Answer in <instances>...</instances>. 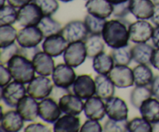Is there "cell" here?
I'll use <instances>...</instances> for the list:
<instances>
[{
    "instance_id": "obj_1",
    "label": "cell",
    "mask_w": 159,
    "mask_h": 132,
    "mask_svg": "<svg viewBox=\"0 0 159 132\" xmlns=\"http://www.w3.org/2000/svg\"><path fill=\"white\" fill-rule=\"evenodd\" d=\"M130 23L124 19H113L107 21L102 33V39L108 47L119 48L129 44V26Z\"/></svg>"
},
{
    "instance_id": "obj_2",
    "label": "cell",
    "mask_w": 159,
    "mask_h": 132,
    "mask_svg": "<svg viewBox=\"0 0 159 132\" xmlns=\"http://www.w3.org/2000/svg\"><path fill=\"white\" fill-rule=\"evenodd\" d=\"M7 68L14 80L28 84L35 77V69L32 61L21 54H16L7 63Z\"/></svg>"
},
{
    "instance_id": "obj_3",
    "label": "cell",
    "mask_w": 159,
    "mask_h": 132,
    "mask_svg": "<svg viewBox=\"0 0 159 132\" xmlns=\"http://www.w3.org/2000/svg\"><path fill=\"white\" fill-rule=\"evenodd\" d=\"M54 84L48 76H36L28 83L26 90L27 94L37 100H42L48 97L52 92Z\"/></svg>"
},
{
    "instance_id": "obj_4",
    "label": "cell",
    "mask_w": 159,
    "mask_h": 132,
    "mask_svg": "<svg viewBox=\"0 0 159 132\" xmlns=\"http://www.w3.org/2000/svg\"><path fill=\"white\" fill-rule=\"evenodd\" d=\"M1 89L2 100L11 108H16L20 99L27 94V90L24 84L16 80L10 82Z\"/></svg>"
},
{
    "instance_id": "obj_5",
    "label": "cell",
    "mask_w": 159,
    "mask_h": 132,
    "mask_svg": "<svg viewBox=\"0 0 159 132\" xmlns=\"http://www.w3.org/2000/svg\"><path fill=\"white\" fill-rule=\"evenodd\" d=\"M43 16L40 7L32 2L19 9L17 23L23 27L37 26Z\"/></svg>"
},
{
    "instance_id": "obj_6",
    "label": "cell",
    "mask_w": 159,
    "mask_h": 132,
    "mask_svg": "<svg viewBox=\"0 0 159 132\" xmlns=\"http://www.w3.org/2000/svg\"><path fill=\"white\" fill-rule=\"evenodd\" d=\"M154 29L153 26L146 20H137L129 26L130 40L135 43H147L152 38Z\"/></svg>"
},
{
    "instance_id": "obj_7",
    "label": "cell",
    "mask_w": 159,
    "mask_h": 132,
    "mask_svg": "<svg viewBox=\"0 0 159 132\" xmlns=\"http://www.w3.org/2000/svg\"><path fill=\"white\" fill-rule=\"evenodd\" d=\"M87 57L84 41H76L69 43L63 54L65 63L72 68H78L84 63Z\"/></svg>"
},
{
    "instance_id": "obj_8",
    "label": "cell",
    "mask_w": 159,
    "mask_h": 132,
    "mask_svg": "<svg viewBox=\"0 0 159 132\" xmlns=\"http://www.w3.org/2000/svg\"><path fill=\"white\" fill-rule=\"evenodd\" d=\"M68 43L84 41L89 35L85 22L81 20H72L68 22L62 27L60 33Z\"/></svg>"
},
{
    "instance_id": "obj_9",
    "label": "cell",
    "mask_w": 159,
    "mask_h": 132,
    "mask_svg": "<svg viewBox=\"0 0 159 132\" xmlns=\"http://www.w3.org/2000/svg\"><path fill=\"white\" fill-rule=\"evenodd\" d=\"M109 77L119 89H125L133 86L134 84L133 69L128 65H116L108 74Z\"/></svg>"
},
{
    "instance_id": "obj_10",
    "label": "cell",
    "mask_w": 159,
    "mask_h": 132,
    "mask_svg": "<svg viewBox=\"0 0 159 132\" xmlns=\"http://www.w3.org/2000/svg\"><path fill=\"white\" fill-rule=\"evenodd\" d=\"M73 68L66 63H61L56 65L51 75L54 85L66 89L72 86L77 78Z\"/></svg>"
},
{
    "instance_id": "obj_11",
    "label": "cell",
    "mask_w": 159,
    "mask_h": 132,
    "mask_svg": "<svg viewBox=\"0 0 159 132\" xmlns=\"http://www.w3.org/2000/svg\"><path fill=\"white\" fill-rule=\"evenodd\" d=\"M43 38L44 37L38 26H26L18 31L16 41L20 47L31 48L38 46L43 41Z\"/></svg>"
},
{
    "instance_id": "obj_12",
    "label": "cell",
    "mask_w": 159,
    "mask_h": 132,
    "mask_svg": "<svg viewBox=\"0 0 159 132\" xmlns=\"http://www.w3.org/2000/svg\"><path fill=\"white\" fill-rule=\"evenodd\" d=\"M61 113L58 102L51 97H47L39 102V116L45 122L54 124Z\"/></svg>"
},
{
    "instance_id": "obj_13",
    "label": "cell",
    "mask_w": 159,
    "mask_h": 132,
    "mask_svg": "<svg viewBox=\"0 0 159 132\" xmlns=\"http://www.w3.org/2000/svg\"><path fill=\"white\" fill-rule=\"evenodd\" d=\"M72 92L81 99H89L96 95V82L90 75L77 76L72 85Z\"/></svg>"
},
{
    "instance_id": "obj_14",
    "label": "cell",
    "mask_w": 159,
    "mask_h": 132,
    "mask_svg": "<svg viewBox=\"0 0 159 132\" xmlns=\"http://www.w3.org/2000/svg\"><path fill=\"white\" fill-rule=\"evenodd\" d=\"M107 116L115 121H127L128 117V107L124 99L118 96H113L106 100Z\"/></svg>"
},
{
    "instance_id": "obj_15",
    "label": "cell",
    "mask_w": 159,
    "mask_h": 132,
    "mask_svg": "<svg viewBox=\"0 0 159 132\" xmlns=\"http://www.w3.org/2000/svg\"><path fill=\"white\" fill-rule=\"evenodd\" d=\"M16 109L25 121L31 122L39 116V102L28 94L20 99Z\"/></svg>"
},
{
    "instance_id": "obj_16",
    "label": "cell",
    "mask_w": 159,
    "mask_h": 132,
    "mask_svg": "<svg viewBox=\"0 0 159 132\" xmlns=\"http://www.w3.org/2000/svg\"><path fill=\"white\" fill-rule=\"evenodd\" d=\"M68 44L69 43L61 34H57L46 37L42 43V48L51 57H58L64 54Z\"/></svg>"
},
{
    "instance_id": "obj_17",
    "label": "cell",
    "mask_w": 159,
    "mask_h": 132,
    "mask_svg": "<svg viewBox=\"0 0 159 132\" xmlns=\"http://www.w3.org/2000/svg\"><path fill=\"white\" fill-rule=\"evenodd\" d=\"M84 113L88 119L101 121L107 115L106 103L100 97L93 96L86 99L84 105Z\"/></svg>"
},
{
    "instance_id": "obj_18",
    "label": "cell",
    "mask_w": 159,
    "mask_h": 132,
    "mask_svg": "<svg viewBox=\"0 0 159 132\" xmlns=\"http://www.w3.org/2000/svg\"><path fill=\"white\" fill-rule=\"evenodd\" d=\"M59 107L62 113L65 114H70L78 116L84 111L85 102H82V99L72 93L64 95L58 101Z\"/></svg>"
},
{
    "instance_id": "obj_19",
    "label": "cell",
    "mask_w": 159,
    "mask_h": 132,
    "mask_svg": "<svg viewBox=\"0 0 159 132\" xmlns=\"http://www.w3.org/2000/svg\"><path fill=\"white\" fill-rule=\"evenodd\" d=\"M24 120L16 110H10L1 115V130L9 132L20 131L24 127Z\"/></svg>"
},
{
    "instance_id": "obj_20",
    "label": "cell",
    "mask_w": 159,
    "mask_h": 132,
    "mask_svg": "<svg viewBox=\"0 0 159 132\" xmlns=\"http://www.w3.org/2000/svg\"><path fill=\"white\" fill-rule=\"evenodd\" d=\"M32 62L35 71L40 75H51L55 68L53 57L44 51L37 53L33 58Z\"/></svg>"
},
{
    "instance_id": "obj_21",
    "label": "cell",
    "mask_w": 159,
    "mask_h": 132,
    "mask_svg": "<svg viewBox=\"0 0 159 132\" xmlns=\"http://www.w3.org/2000/svg\"><path fill=\"white\" fill-rule=\"evenodd\" d=\"M155 3L152 0H130V12L138 20H149L152 17Z\"/></svg>"
},
{
    "instance_id": "obj_22",
    "label": "cell",
    "mask_w": 159,
    "mask_h": 132,
    "mask_svg": "<svg viewBox=\"0 0 159 132\" xmlns=\"http://www.w3.org/2000/svg\"><path fill=\"white\" fill-rule=\"evenodd\" d=\"M85 8L88 13L101 19L109 18L113 12V5L108 0H88Z\"/></svg>"
},
{
    "instance_id": "obj_23",
    "label": "cell",
    "mask_w": 159,
    "mask_h": 132,
    "mask_svg": "<svg viewBox=\"0 0 159 132\" xmlns=\"http://www.w3.org/2000/svg\"><path fill=\"white\" fill-rule=\"evenodd\" d=\"M96 95L103 100H107L114 96L115 85L108 75H98L95 77Z\"/></svg>"
},
{
    "instance_id": "obj_24",
    "label": "cell",
    "mask_w": 159,
    "mask_h": 132,
    "mask_svg": "<svg viewBox=\"0 0 159 132\" xmlns=\"http://www.w3.org/2000/svg\"><path fill=\"white\" fill-rule=\"evenodd\" d=\"M80 119L75 115H63L54 124V131L55 132H78L80 131Z\"/></svg>"
},
{
    "instance_id": "obj_25",
    "label": "cell",
    "mask_w": 159,
    "mask_h": 132,
    "mask_svg": "<svg viewBox=\"0 0 159 132\" xmlns=\"http://www.w3.org/2000/svg\"><path fill=\"white\" fill-rule=\"evenodd\" d=\"M154 50L155 48L148 43H136L132 47L133 60L138 64L151 65V59Z\"/></svg>"
},
{
    "instance_id": "obj_26",
    "label": "cell",
    "mask_w": 159,
    "mask_h": 132,
    "mask_svg": "<svg viewBox=\"0 0 159 132\" xmlns=\"http://www.w3.org/2000/svg\"><path fill=\"white\" fill-rule=\"evenodd\" d=\"M139 110L141 116L151 124L159 121V100L155 97L144 101Z\"/></svg>"
},
{
    "instance_id": "obj_27",
    "label": "cell",
    "mask_w": 159,
    "mask_h": 132,
    "mask_svg": "<svg viewBox=\"0 0 159 132\" xmlns=\"http://www.w3.org/2000/svg\"><path fill=\"white\" fill-rule=\"evenodd\" d=\"M93 68L99 75H108L115 66L114 61L111 54L103 52L93 57Z\"/></svg>"
},
{
    "instance_id": "obj_28",
    "label": "cell",
    "mask_w": 159,
    "mask_h": 132,
    "mask_svg": "<svg viewBox=\"0 0 159 132\" xmlns=\"http://www.w3.org/2000/svg\"><path fill=\"white\" fill-rule=\"evenodd\" d=\"M134 84L138 86H147L152 84L154 79L153 71L148 65L138 64L133 68Z\"/></svg>"
},
{
    "instance_id": "obj_29",
    "label": "cell",
    "mask_w": 159,
    "mask_h": 132,
    "mask_svg": "<svg viewBox=\"0 0 159 132\" xmlns=\"http://www.w3.org/2000/svg\"><path fill=\"white\" fill-rule=\"evenodd\" d=\"M85 49H86L87 57L89 58H93L105 50V41L102 39V35H93L90 34L84 40Z\"/></svg>"
},
{
    "instance_id": "obj_30",
    "label": "cell",
    "mask_w": 159,
    "mask_h": 132,
    "mask_svg": "<svg viewBox=\"0 0 159 132\" xmlns=\"http://www.w3.org/2000/svg\"><path fill=\"white\" fill-rule=\"evenodd\" d=\"M152 92L151 87L147 86H138L136 85L135 88L133 89L130 96V103L134 107L139 109L143 102L147 99L152 97Z\"/></svg>"
},
{
    "instance_id": "obj_31",
    "label": "cell",
    "mask_w": 159,
    "mask_h": 132,
    "mask_svg": "<svg viewBox=\"0 0 159 132\" xmlns=\"http://www.w3.org/2000/svg\"><path fill=\"white\" fill-rule=\"evenodd\" d=\"M110 54L113 57L115 65H129L133 60L132 47L130 44L119 48H113L110 51Z\"/></svg>"
},
{
    "instance_id": "obj_32",
    "label": "cell",
    "mask_w": 159,
    "mask_h": 132,
    "mask_svg": "<svg viewBox=\"0 0 159 132\" xmlns=\"http://www.w3.org/2000/svg\"><path fill=\"white\" fill-rule=\"evenodd\" d=\"M37 26L41 30L44 38L54 34H60L62 30L61 24L51 16H43Z\"/></svg>"
},
{
    "instance_id": "obj_33",
    "label": "cell",
    "mask_w": 159,
    "mask_h": 132,
    "mask_svg": "<svg viewBox=\"0 0 159 132\" xmlns=\"http://www.w3.org/2000/svg\"><path fill=\"white\" fill-rule=\"evenodd\" d=\"M107 19H101L88 13L85 16L84 22L89 34L102 35L104 26L107 23Z\"/></svg>"
},
{
    "instance_id": "obj_34",
    "label": "cell",
    "mask_w": 159,
    "mask_h": 132,
    "mask_svg": "<svg viewBox=\"0 0 159 132\" xmlns=\"http://www.w3.org/2000/svg\"><path fill=\"white\" fill-rule=\"evenodd\" d=\"M17 33L18 31L12 25H0V48L15 43Z\"/></svg>"
},
{
    "instance_id": "obj_35",
    "label": "cell",
    "mask_w": 159,
    "mask_h": 132,
    "mask_svg": "<svg viewBox=\"0 0 159 132\" xmlns=\"http://www.w3.org/2000/svg\"><path fill=\"white\" fill-rule=\"evenodd\" d=\"M11 5L0 7V25H12L17 22L18 11Z\"/></svg>"
},
{
    "instance_id": "obj_36",
    "label": "cell",
    "mask_w": 159,
    "mask_h": 132,
    "mask_svg": "<svg viewBox=\"0 0 159 132\" xmlns=\"http://www.w3.org/2000/svg\"><path fill=\"white\" fill-rule=\"evenodd\" d=\"M128 131L129 132H152V124L144 118L137 117L133 118L128 121Z\"/></svg>"
},
{
    "instance_id": "obj_37",
    "label": "cell",
    "mask_w": 159,
    "mask_h": 132,
    "mask_svg": "<svg viewBox=\"0 0 159 132\" xmlns=\"http://www.w3.org/2000/svg\"><path fill=\"white\" fill-rule=\"evenodd\" d=\"M33 2L40 7L44 16H51L59 9L57 0H34Z\"/></svg>"
},
{
    "instance_id": "obj_38",
    "label": "cell",
    "mask_w": 159,
    "mask_h": 132,
    "mask_svg": "<svg viewBox=\"0 0 159 132\" xmlns=\"http://www.w3.org/2000/svg\"><path fill=\"white\" fill-rule=\"evenodd\" d=\"M128 121H115L109 118L103 126L105 132H129Z\"/></svg>"
},
{
    "instance_id": "obj_39",
    "label": "cell",
    "mask_w": 159,
    "mask_h": 132,
    "mask_svg": "<svg viewBox=\"0 0 159 132\" xmlns=\"http://www.w3.org/2000/svg\"><path fill=\"white\" fill-rule=\"evenodd\" d=\"M20 54V48L16 43L6 47L0 48V64L7 65L11 58L16 54Z\"/></svg>"
},
{
    "instance_id": "obj_40",
    "label": "cell",
    "mask_w": 159,
    "mask_h": 132,
    "mask_svg": "<svg viewBox=\"0 0 159 132\" xmlns=\"http://www.w3.org/2000/svg\"><path fill=\"white\" fill-rule=\"evenodd\" d=\"M130 12V0L125 2L113 5V12L112 15L116 18H125Z\"/></svg>"
},
{
    "instance_id": "obj_41",
    "label": "cell",
    "mask_w": 159,
    "mask_h": 132,
    "mask_svg": "<svg viewBox=\"0 0 159 132\" xmlns=\"http://www.w3.org/2000/svg\"><path fill=\"white\" fill-rule=\"evenodd\" d=\"M81 132H102L103 127H102L99 121L88 119L85 121L83 125L81 127Z\"/></svg>"
},
{
    "instance_id": "obj_42",
    "label": "cell",
    "mask_w": 159,
    "mask_h": 132,
    "mask_svg": "<svg viewBox=\"0 0 159 132\" xmlns=\"http://www.w3.org/2000/svg\"><path fill=\"white\" fill-rule=\"evenodd\" d=\"M12 79V77L7 66H5V65H2V64H0V86L1 88L8 85L11 82Z\"/></svg>"
},
{
    "instance_id": "obj_43",
    "label": "cell",
    "mask_w": 159,
    "mask_h": 132,
    "mask_svg": "<svg viewBox=\"0 0 159 132\" xmlns=\"http://www.w3.org/2000/svg\"><path fill=\"white\" fill-rule=\"evenodd\" d=\"M26 132H51L50 127L41 123H32L24 128Z\"/></svg>"
},
{
    "instance_id": "obj_44",
    "label": "cell",
    "mask_w": 159,
    "mask_h": 132,
    "mask_svg": "<svg viewBox=\"0 0 159 132\" xmlns=\"http://www.w3.org/2000/svg\"><path fill=\"white\" fill-rule=\"evenodd\" d=\"M40 49L38 48V46L36 47H31V48H23V47H20V54L21 55L24 56L26 58H28L29 60L32 61L34 58V56L37 54L38 52H40Z\"/></svg>"
},
{
    "instance_id": "obj_45",
    "label": "cell",
    "mask_w": 159,
    "mask_h": 132,
    "mask_svg": "<svg viewBox=\"0 0 159 132\" xmlns=\"http://www.w3.org/2000/svg\"><path fill=\"white\" fill-rule=\"evenodd\" d=\"M69 89L70 88H62V87H59L57 86L56 85H54V87H53L52 92H51V95H50V97H51L52 99H54V100H56L58 102L59 99H60L61 97H62L64 95L68 94V93H71V91H70Z\"/></svg>"
},
{
    "instance_id": "obj_46",
    "label": "cell",
    "mask_w": 159,
    "mask_h": 132,
    "mask_svg": "<svg viewBox=\"0 0 159 132\" xmlns=\"http://www.w3.org/2000/svg\"><path fill=\"white\" fill-rule=\"evenodd\" d=\"M151 89H152V95L156 99L159 100V75H156L154 77L153 81L150 85Z\"/></svg>"
},
{
    "instance_id": "obj_47",
    "label": "cell",
    "mask_w": 159,
    "mask_h": 132,
    "mask_svg": "<svg viewBox=\"0 0 159 132\" xmlns=\"http://www.w3.org/2000/svg\"><path fill=\"white\" fill-rule=\"evenodd\" d=\"M34 0H7V2L8 4L11 5L13 7L16 8V9H20V8L24 6L25 5L32 2Z\"/></svg>"
},
{
    "instance_id": "obj_48",
    "label": "cell",
    "mask_w": 159,
    "mask_h": 132,
    "mask_svg": "<svg viewBox=\"0 0 159 132\" xmlns=\"http://www.w3.org/2000/svg\"><path fill=\"white\" fill-rule=\"evenodd\" d=\"M151 65L159 71V48H155L151 59Z\"/></svg>"
},
{
    "instance_id": "obj_49",
    "label": "cell",
    "mask_w": 159,
    "mask_h": 132,
    "mask_svg": "<svg viewBox=\"0 0 159 132\" xmlns=\"http://www.w3.org/2000/svg\"><path fill=\"white\" fill-rule=\"evenodd\" d=\"M151 21L154 23L156 26H159V2L155 3V9H154V13L152 18L150 19Z\"/></svg>"
},
{
    "instance_id": "obj_50",
    "label": "cell",
    "mask_w": 159,
    "mask_h": 132,
    "mask_svg": "<svg viewBox=\"0 0 159 132\" xmlns=\"http://www.w3.org/2000/svg\"><path fill=\"white\" fill-rule=\"evenodd\" d=\"M152 43L155 48H159V26L154 29L153 36H152Z\"/></svg>"
},
{
    "instance_id": "obj_51",
    "label": "cell",
    "mask_w": 159,
    "mask_h": 132,
    "mask_svg": "<svg viewBox=\"0 0 159 132\" xmlns=\"http://www.w3.org/2000/svg\"><path fill=\"white\" fill-rule=\"evenodd\" d=\"M152 124V131L153 132H159V121L156 123H154Z\"/></svg>"
},
{
    "instance_id": "obj_52",
    "label": "cell",
    "mask_w": 159,
    "mask_h": 132,
    "mask_svg": "<svg viewBox=\"0 0 159 132\" xmlns=\"http://www.w3.org/2000/svg\"><path fill=\"white\" fill-rule=\"evenodd\" d=\"M110 2H111L113 5L115 4H120V3L125 2L129 1V0H108Z\"/></svg>"
},
{
    "instance_id": "obj_53",
    "label": "cell",
    "mask_w": 159,
    "mask_h": 132,
    "mask_svg": "<svg viewBox=\"0 0 159 132\" xmlns=\"http://www.w3.org/2000/svg\"><path fill=\"white\" fill-rule=\"evenodd\" d=\"M7 1V0H0V7H2L3 6H5V3H6V2Z\"/></svg>"
},
{
    "instance_id": "obj_54",
    "label": "cell",
    "mask_w": 159,
    "mask_h": 132,
    "mask_svg": "<svg viewBox=\"0 0 159 132\" xmlns=\"http://www.w3.org/2000/svg\"><path fill=\"white\" fill-rule=\"evenodd\" d=\"M59 1L62 2H69L73 1V0H59Z\"/></svg>"
},
{
    "instance_id": "obj_55",
    "label": "cell",
    "mask_w": 159,
    "mask_h": 132,
    "mask_svg": "<svg viewBox=\"0 0 159 132\" xmlns=\"http://www.w3.org/2000/svg\"><path fill=\"white\" fill-rule=\"evenodd\" d=\"M152 2H156L158 1V0H152Z\"/></svg>"
}]
</instances>
